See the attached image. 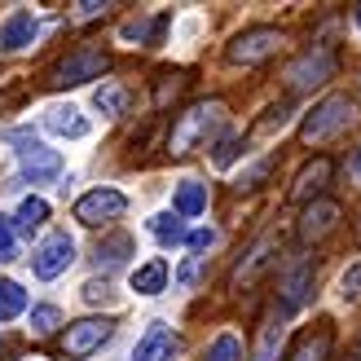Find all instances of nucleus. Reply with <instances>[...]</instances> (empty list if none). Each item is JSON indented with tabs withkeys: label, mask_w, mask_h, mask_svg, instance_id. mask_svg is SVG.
<instances>
[{
	"label": "nucleus",
	"mask_w": 361,
	"mask_h": 361,
	"mask_svg": "<svg viewBox=\"0 0 361 361\" xmlns=\"http://www.w3.org/2000/svg\"><path fill=\"white\" fill-rule=\"evenodd\" d=\"M221 115H225L221 102H198V106H190V111L180 115V123L172 128V137H168V150L172 154H190L198 141H203L216 123H221Z\"/></svg>",
	"instance_id": "obj_1"
},
{
	"label": "nucleus",
	"mask_w": 361,
	"mask_h": 361,
	"mask_svg": "<svg viewBox=\"0 0 361 361\" xmlns=\"http://www.w3.org/2000/svg\"><path fill=\"white\" fill-rule=\"evenodd\" d=\"M353 119H357V106H353V97H344V93H339V97H326V102H322V106H317V111H313L309 119H304L300 137L313 146V141H326V137H335V133H344Z\"/></svg>",
	"instance_id": "obj_2"
},
{
	"label": "nucleus",
	"mask_w": 361,
	"mask_h": 361,
	"mask_svg": "<svg viewBox=\"0 0 361 361\" xmlns=\"http://www.w3.org/2000/svg\"><path fill=\"white\" fill-rule=\"evenodd\" d=\"M106 71V53L102 49H93V44H84V49H75V53H66V58L53 66V88H75V84H88V80H97Z\"/></svg>",
	"instance_id": "obj_3"
},
{
	"label": "nucleus",
	"mask_w": 361,
	"mask_h": 361,
	"mask_svg": "<svg viewBox=\"0 0 361 361\" xmlns=\"http://www.w3.org/2000/svg\"><path fill=\"white\" fill-rule=\"evenodd\" d=\"M123 212H128V198H123L119 190H111V185H97V190H88L75 203V221L80 225H111Z\"/></svg>",
	"instance_id": "obj_4"
},
{
	"label": "nucleus",
	"mask_w": 361,
	"mask_h": 361,
	"mask_svg": "<svg viewBox=\"0 0 361 361\" xmlns=\"http://www.w3.org/2000/svg\"><path fill=\"white\" fill-rule=\"evenodd\" d=\"M111 335H115L111 317H84V322H75V326H66L62 348H66V357H93Z\"/></svg>",
	"instance_id": "obj_5"
},
{
	"label": "nucleus",
	"mask_w": 361,
	"mask_h": 361,
	"mask_svg": "<svg viewBox=\"0 0 361 361\" xmlns=\"http://www.w3.org/2000/svg\"><path fill=\"white\" fill-rule=\"evenodd\" d=\"M331 71H335V58H331V49H304L300 58L286 66V84L295 88H317V84H326L331 80Z\"/></svg>",
	"instance_id": "obj_6"
},
{
	"label": "nucleus",
	"mask_w": 361,
	"mask_h": 361,
	"mask_svg": "<svg viewBox=\"0 0 361 361\" xmlns=\"http://www.w3.org/2000/svg\"><path fill=\"white\" fill-rule=\"evenodd\" d=\"M71 260H75V243H71L66 233H53V238H44L40 247H35L31 269H35V278L53 282L58 274H66V269H71Z\"/></svg>",
	"instance_id": "obj_7"
},
{
	"label": "nucleus",
	"mask_w": 361,
	"mask_h": 361,
	"mask_svg": "<svg viewBox=\"0 0 361 361\" xmlns=\"http://www.w3.org/2000/svg\"><path fill=\"white\" fill-rule=\"evenodd\" d=\"M278 44H282V35H278L274 27L243 31L238 40L229 44V62H243V66H251V62H264L269 53H278Z\"/></svg>",
	"instance_id": "obj_8"
},
{
	"label": "nucleus",
	"mask_w": 361,
	"mask_h": 361,
	"mask_svg": "<svg viewBox=\"0 0 361 361\" xmlns=\"http://www.w3.org/2000/svg\"><path fill=\"white\" fill-rule=\"evenodd\" d=\"M335 221H339V203H331V198H317V203H309V207H304V216H300V238H304V243L326 238V233L335 229Z\"/></svg>",
	"instance_id": "obj_9"
},
{
	"label": "nucleus",
	"mask_w": 361,
	"mask_h": 361,
	"mask_svg": "<svg viewBox=\"0 0 361 361\" xmlns=\"http://www.w3.org/2000/svg\"><path fill=\"white\" fill-rule=\"evenodd\" d=\"M172 353H176V335L164 322H150L146 335H141L137 348H133V361H172Z\"/></svg>",
	"instance_id": "obj_10"
},
{
	"label": "nucleus",
	"mask_w": 361,
	"mask_h": 361,
	"mask_svg": "<svg viewBox=\"0 0 361 361\" xmlns=\"http://www.w3.org/2000/svg\"><path fill=\"white\" fill-rule=\"evenodd\" d=\"M44 128L58 133V137L80 141V137H88V119L75 111V106H49V111H44Z\"/></svg>",
	"instance_id": "obj_11"
},
{
	"label": "nucleus",
	"mask_w": 361,
	"mask_h": 361,
	"mask_svg": "<svg viewBox=\"0 0 361 361\" xmlns=\"http://www.w3.org/2000/svg\"><path fill=\"white\" fill-rule=\"evenodd\" d=\"M309 286H313V264L304 260V264H295L291 274H286V282H282V313H295L304 300H309Z\"/></svg>",
	"instance_id": "obj_12"
},
{
	"label": "nucleus",
	"mask_w": 361,
	"mask_h": 361,
	"mask_svg": "<svg viewBox=\"0 0 361 361\" xmlns=\"http://www.w3.org/2000/svg\"><path fill=\"white\" fill-rule=\"evenodd\" d=\"M331 344H335V331H331V322H322L317 331L300 335V344H295L291 361H326V357H331Z\"/></svg>",
	"instance_id": "obj_13"
},
{
	"label": "nucleus",
	"mask_w": 361,
	"mask_h": 361,
	"mask_svg": "<svg viewBox=\"0 0 361 361\" xmlns=\"http://www.w3.org/2000/svg\"><path fill=\"white\" fill-rule=\"evenodd\" d=\"M133 256V238L128 233H111V238H102L97 251H93V260L102 274H115V269H123V260Z\"/></svg>",
	"instance_id": "obj_14"
},
{
	"label": "nucleus",
	"mask_w": 361,
	"mask_h": 361,
	"mask_svg": "<svg viewBox=\"0 0 361 361\" xmlns=\"http://www.w3.org/2000/svg\"><path fill=\"white\" fill-rule=\"evenodd\" d=\"M23 168H27V176H31V180H49V176H58V172H62V154L35 141V146L23 154Z\"/></svg>",
	"instance_id": "obj_15"
},
{
	"label": "nucleus",
	"mask_w": 361,
	"mask_h": 361,
	"mask_svg": "<svg viewBox=\"0 0 361 361\" xmlns=\"http://www.w3.org/2000/svg\"><path fill=\"white\" fill-rule=\"evenodd\" d=\"M326 180H331V159H313L309 168H304L295 176V185H291V198H313L326 190Z\"/></svg>",
	"instance_id": "obj_16"
},
{
	"label": "nucleus",
	"mask_w": 361,
	"mask_h": 361,
	"mask_svg": "<svg viewBox=\"0 0 361 361\" xmlns=\"http://www.w3.org/2000/svg\"><path fill=\"white\" fill-rule=\"evenodd\" d=\"M164 286H168V260H164V256H154L150 264L133 269V291H137V295H159Z\"/></svg>",
	"instance_id": "obj_17"
},
{
	"label": "nucleus",
	"mask_w": 361,
	"mask_h": 361,
	"mask_svg": "<svg viewBox=\"0 0 361 361\" xmlns=\"http://www.w3.org/2000/svg\"><path fill=\"white\" fill-rule=\"evenodd\" d=\"M31 35H35V18H31V13H13L9 23L0 27V49L18 53V49H27V44H31Z\"/></svg>",
	"instance_id": "obj_18"
},
{
	"label": "nucleus",
	"mask_w": 361,
	"mask_h": 361,
	"mask_svg": "<svg viewBox=\"0 0 361 361\" xmlns=\"http://www.w3.org/2000/svg\"><path fill=\"white\" fill-rule=\"evenodd\" d=\"M269 260H274V238H260V243H256V247H251L247 256H243V264H238V274H233V286H243V282H251V278H256V274H260V269H264Z\"/></svg>",
	"instance_id": "obj_19"
},
{
	"label": "nucleus",
	"mask_w": 361,
	"mask_h": 361,
	"mask_svg": "<svg viewBox=\"0 0 361 361\" xmlns=\"http://www.w3.org/2000/svg\"><path fill=\"white\" fill-rule=\"evenodd\" d=\"M198 212H207V190L198 180H180L176 185V216L185 221V216H198Z\"/></svg>",
	"instance_id": "obj_20"
},
{
	"label": "nucleus",
	"mask_w": 361,
	"mask_h": 361,
	"mask_svg": "<svg viewBox=\"0 0 361 361\" xmlns=\"http://www.w3.org/2000/svg\"><path fill=\"white\" fill-rule=\"evenodd\" d=\"M150 233L164 247H176V243H185V221L176 212H159V216H150Z\"/></svg>",
	"instance_id": "obj_21"
},
{
	"label": "nucleus",
	"mask_w": 361,
	"mask_h": 361,
	"mask_svg": "<svg viewBox=\"0 0 361 361\" xmlns=\"http://www.w3.org/2000/svg\"><path fill=\"white\" fill-rule=\"evenodd\" d=\"M44 221H49V203H44V198H23V203H18V216H13V225L23 229V233L40 229Z\"/></svg>",
	"instance_id": "obj_22"
},
{
	"label": "nucleus",
	"mask_w": 361,
	"mask_h": 361,
	"mask_svg": "<svg viewBox=\"0 0 361 361\" xmlns=\"http://www.w3.org/2000/svg\"><path fill=\"white\" fill-rule=\"evenodd\" d=\"M27 309V291L9 278H0V322H13L18 313Z\"/></svg>",
	"instance_id": "obj_23"
},
{
	"label": "nucleus",
	"mask_w": 361,
	"mask_h": 361,
	"mask_svg": "<svg viewBox=\"0 0 361 361\" xmlns=\"http://www.w3.org/2000/svg\"><path fill=\"white\" fill-rule=\"evenodd\" d=\"M203 361H243V339L238 335H216L212 344H207V353H203Z\"/></svg>",
	"instance_id": "obj_24"
},
{
	"label": "nucleus",
	"mask_w": 361,
	"mask_h": 361,
	"mask_svg": "<svg viewBox=\"0 0 361 361\" xmlns=\"http://www.w3.org/2000/svg\"><path fill=\"white\" fill-rule=\"evenodd\" d=\"M93 106L102 115H123V106H128V93H123L119 84H102L97 93H93Z\"/></svg>",
	"instance_id": "obj_25"
},
{
	"label": "nucleus",
	"mask_w": 361,
	"mask_h": 361,
	"mask_svg": "<svg viewBox=\"0 0 361 361\" xmlns=\"http://www.w3.org/2000/svg\"><path fill=\"white\" fill-rule=\"evenodd\" d=\"M62 326V313L53 309V304H40V309H31V331L35 335H53Z\"/></svg>",
	"instance_id": "obj_26"
},
{
	"label": "nucleus",
	"mask_w": 361,
	"mask_h": 361,
	"mask_svg": "<svg viewBox=\"0 0 361 361\" xmlns=\"http://www.w3.org/2000/svg\"><path fill=\"white\" fill-rule=\"evenodd\" d=\"M18 256V247H13V221L9 216H0V264H9Z\"/></svg>",
	"instance_id": "obj_27"
},
{
	"label": "nucleus",
	"mask_w": 361,
	"mask_h": 361,
	"mask_svg": "<svg viewBox=\"0 0 361 361\" xmlns=\"http://www.w3.org/2000/svg\"><path fill=\"white\" fill-rule=\"evenodd\" d=\"M278 344H282V331H278V326H269V331H264V339H260L256 361H274V357H278Z\"/></svg>",
	"instance_id": "obj_28"
},
{
	"label": "nucleus",
	"mask_w": 361,
	"mask_h": 361,
	"mask_svg": "<svg viewBox=\"0 0 361 361\" xmlns=\"http://www.w3.org/2000/svg\"><path fill=\"white\" fill-rule=\"evenodd\" d=\"M233 154H238V137H225V141H216V168H229L233 164Z\"/></svg>",
	"instance_id": "obj_29"
},
{
	"label": "nucleus",
	"mask_w": 361,
	"mask_h": 361,
	"mask_svg": "<svg viewBox=\"0 0 361 361\" xmlns=\"http://www.w3.org/2000/svg\"><path fill=\"white\" fill-rule=\"evenodd\" d=\"M154 27H164V18H159V23H146V18H137V23H128V27H123V40H146V35L154 31Z\"/></svg>",
	"instance_id": "obj_30"
},
{
	"label": "nucleus",
	"mask_w": 361,
	"mask_h": 361,
	"mask_svg": "<svg viewBox=\"0 0 361 361\" xmlns=\"http://www.w3.org/2000/svg\"><path fill=\"white\" fill-rule=\"evenodd\" d=\"M185 243H190L194 251H203V247L216 243V233H212V229H194V233H185Z\"/></svg>",
	"instance_id": "obj_31"
},
{
	"label": "nucleus",
	"mask_w": 361,
	"mask_h": 361,
	"mask_svg": "<svg viewBox=\"0 0 361 361\" xmlns=\"http://www.w3.org/2000/svg\"><path fill=\"white\" fill-rule=\"evenodd\" d=\"M84 300H88V304L111 300V286H106V282H88V286H84Z\"/></svg>",
	"instance_id": "obj_32"
},
{
	"label": "nucleus",
	"mask_w": 361,
	"mask_h": 361,
	"mask_svg": "<svg viewBox=\"0 0 361 361\" xmlns=\"http://www.w3.org/2000/svg\"><path fill=\"white\" fill-rule=\"evenodd\" d=\"M357 286H361V264L344 274V295H357Z\"/></svg>",
	"instance_id": "obj_33"
},
{
	"label": "nucleus",
	"mask_w": 361,
	"mask_h": 361,
	"mask_svg": "<svg viewBox=\"0 0 361 361\" xmlns=\"http://www.w3.org/2000/svg\"><path fill=\"white\" fill-rule=\"evenodd\" d=\"M80 9V18H97V13H106L111 5H93V0H88V5H75Z\"/></svg>",
	"instance_id": "obj_34"
},
{
	"label": "nucleus",
	"mask_w": 361,
	"mask_h": 361,
	"mask_svg": "<svg viewBox=\"0 0 361 361\" xmlns=\"http://www.w3.org/2000/svg\"><path fill=\"white\" fill-rule=\"evenodd\" d=\"M348 361H361V339H357V344L348 348Z\"/></svg>",
	"instance_id": "obj_35"
},
{
	"label": "nucleus",
	"mask_w": 361,
	"mask_h": 361,
	"mask_svg": "<svg viewBox=\"0 0 361 361\" xmlns=\"http://www.w3.org/2000/svg\"><path fill=\"white\" fill-rule=\"evenodd\" d=\"M353 172H357V176H361V150H357V159H353Z\"/></svg>",
	"instance_id": "obj_36"
},
{
	"label": "nucleus",
	"mask_w": 361,
	"mask_h": 361,
	"mask_svg": "<svg viewBox=\"0 0 361 361\" xmlns=\"http://www.w3.org/2000/svg\"><path fill=\"white\" fill-rule=\"evenodd\" d=\"M357 31H361V9H357Z\"/></svg>",
	"instance_id": "obj_37"
}]
</instances>
